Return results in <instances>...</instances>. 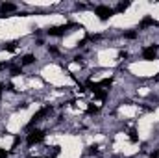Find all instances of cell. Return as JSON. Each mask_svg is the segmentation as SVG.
<instances>
[{
  "mask_svg": "<svg viewBox=\"0 0 159 158\" xmlns=\"http://www.w3.org/2000/svg\"><path fill=\"white\" fill-rule=\"evenodd\" d=\"M94 13L98 15V19H100V21H107V19L113 15V9H111V7H107V6H98V7L94 9Z\"/></svg>",
  "mask_w": 159,
  "mask_h": 158,
  "instance_id": "1",
  "label": "cell"
},
{
  "mask_svg": "<svg viewBox=\"0 0 159 158\" xmlns=\"http://www.w3.org/2000/svg\"><path fill=\"white\" fill-rule=\"evenodd\" d=\"M43 138H44V132H43V130H32V132L28 134L26 141H28V145H35V143H39Z\"/></svg>",
  "mask_w": 159,
  "mask_h": 158,
  "instance_id": "2",
  "label": "cell"
},
{
  "mask_svg": "<svg viewBox=\"0 0 159 158\" xmlns=\"http://www.w3.org/2000/svg\"><path fill=\"white\" fill-rule=\"evenodd\" d=\"M72 26H74L72 22H69V24H63V26H52V28L48 30V34H50V36H63V34H65L67 30H70Z\"/></svg>",
  "mask_w": 159,
  "mask_h": 158,
  "instance_id": "3",
  "label": "cell"
},
{
  "mask_svg": "<svg viewBox=\"0 0 159 158\" xmlns=\"http://www.w3.org/2000/svg\"><path fill=\"white\" fill-rule=\"evenodd\" d=\"M48 112H50V108H48V106H46V108H41L39 112H37V114H35V116H34V117H32V121H30V123H28V128H32V126H34V125H35V123H37V121H41V119L44 117V116H46V114H48Z\"/></svg>",
  "mask_w": 159,
  "mask_h": 158,
  "instance_id": "4",
  "label": "cell"
},
{
  "mask_svg": "<svg viewBox=\"0 0 159 158\" xmlns=\"http://www.w3.org/2000/svg\"><path fill=\"white\" fill-rule=\"evenodd\" d=\"M157 56V48L156 47H146L144 50H143V58L144 60H154Z\"/></svg>",
  "mask_w": 159,
  "mask_h": 158,
  "instance_id": "5",
  "label": "cell"
},
{
  "mask_svg": "<svg viewBox=\"0 0 159 158\" xmlns=\"http://www.w3.org/2000/svg\"><path fill=\"white\" fill-rule=\"evenodd\" d=\"M146 26H157V21H154V19L146 17V19H143V22H141V28H146Z\"/></svg>",
  "mask_w": 159,
  "mask_h": 158,
  "instance_id": "6",
  "label": "cell"
},
{
  "mask_svg": "<svg viewBox=\"0 0 159 158\" xmlns=\"http://www.w3.org/2000/svg\"><path fill=\"white\" fill-rule=\"evenodd\" d=\"M0 9H2V13H9V11H15V4H2L0 6Z\"/></svg>",
  "mask_w": 159,
  "mask_h": 158,
  "instance_id": "7",
  "label": "cell"
},
{
  "mask_svg": "<svg viewBox=\"0 0 159 158\" xmlns=\"http://www.w3.org/2000/svg\"><path fill=\"white\" fill-rule=\"evenodd\" d=\"M85 86H87V89H91L93 93H96V91L100 89V84H94V82H91V80H89V82H87Z\"/></svg>",
  "mask_w": 159,
  "mask_h": 158,
  "instance_id": "8",
  "label": "cell"
},
{
  "mask_svg": "<svg viewBox=\"0 0 159 158\" xmlns=\"http://www.w3.org/2000/svg\"><path fill=\"white\" fill-rule=\"evenodd\" d=\"M94 97H96L98 101H106V99H107V91H104V89H98V91L94 93Z\"/></svg>",
  "mask_w": 159,
  "mask_h": 158,
  "instance_id": "9",
  "label": "cell"
},
{
  "mask_svg": "<svg viewBox=\"0 0 159 158\" xmlns=\"http://www.w3.org/2000/svg\"><path fill=\"white\" fill-rule=\"evenodd\" d=\"M34 60H35V58H34L32 54H26V56L22 58V65H30V63H34Z\"/></svg>",
  "mask_w": 159,
  "mask_h": 158,
  "instance_id": "10",
  "label": "cell"
},
{
  "mask_svg": "<svg viewBox=\"0 0 159 158\" xmlns=\"http://www.w3.org/2000/svg\"><path fill=\"white\" fill-rule=\"evenodd\" d=\"M111 84H113L111 78H104L102 82H100V87H111Z\"/></svg>",
  "mask_w": 159,
  "mask_h": 158,
  "instance_id": "11",
  "label": "cell"
},
{
  "mask_svg": "<svg viewBox=\"0 0 159 158\" xmlns=\"http://www.w3.org/2000/svg\"><path fill=\"white\" fill-rule=\"evenodd\" d=\"M96 112H98V108H96L94 104H89V106H87V114H89V116H93V114H96Z\"/></svg>",
  "mask_w": 159,
  "mask_h": 158,
  "instance_id": "12",
  "label": "cell"
},
{
  "mask_svg": "<svg viewBox=\"0 0 159 158\" xmlns=\"http://www.w3.org/2000/svg\"><path fill=\"white\" fill-rule=\"evenodd\" d=\"M128 7H129V4H124V2H122V4H119V6H117V11H126Z\"/></svg>",
  "mask_w": 159,
  "mask_h": 158,
  "instance_id": "13",
  "label": "cell"
},
{
  "mask_svg": "<svg viewBox=\"0 0 159 158\" xmlns=\"http://www.w3.org/2000/svg\"><path fill=\"white\" fill-rule=\"evenodd\" d=\"M20 73H22V71H20V67H13V69H11V75H13V77H19Z\"/></svg>",
  "mask_w": 159,
  "mask_h": 158,
  "instance_id": "14",
  "label": "cell"
},
{
  "mask_svg": "<svg viewBox=\"0 0 159 158\" xmlns=\"http://www.w3.org/2000/svg\"><path fill=\"white\" fill-rule=\"evenodd\" d=\"M15 47H17V43H9V45H6V50L13 52V50H15Z\"/></svg>",
  "mask_w": 159,
  "mask_h": 158,
  "instance_id": "15",
  "label": "cell"
},
{
  "mask_svg": "<svg viewBox=\"0 0 159 158\" xmlns=\"http://www.w3.org/2000/svg\"><path fill=\"white\" fill-rule=\"evenodd\" d=\"M129 140H131V141H137V136H135V130H129Z\"/></svg>",
  "mask_w": 159,
  "mask_h": 158,
  "instance_id": "16",
  "label": "cell"
},
{
  "mask_svg": "<svg viewBox=\"0 0 159 158\" xmlns=\"http://www.w3.org/2000/svg\"><path fill=\"white\" fill-rule=\"evenodd\" d=\"M7 156H9V155H7L4 149H0V158H7Z\"/></svg>",
  "mask_w": 159,
  "mask_h": 158,
  "instance_id": "17",
  "label": "cell"
},
{
  "mask_svg": "<svg viewBox=\"0 0 159 158\" xmlns=\"http://www.w3.org/2000/svg\"><path fill=\"white\" fill-rule=\"evenodd\" d=\"M126 37H128V39H133V37H135V32H128Z\"/></svg>",
  "mask_w": 159,
  "mask_h": 158,
  "instance_id": "18",
  "label": "cell"
},
{
  "mask_svg": "<svg viewBox=\"0 0 159 158\" xmlns=\"http://www.w3.org/2000/svg\"><path fill=\"white\" fill-rule=\"evenodd\" d=\"M19 141H20V138H19V136H17V138H15V140H13V149H15V147H17V145H19Z\"/></svg>",
  "mask_w": 159,
  "mask_h": 158,
  "instance_id": "19",
  "label": "cell"
},
{
  "mask_svg": "<svg viewBox=\"0 0 159 158\" xmlns=\"http://www.w3.org/2000/svg\"><path fill=\"white\" fill-rule=\"evenodd\" d=\"M159 156V153L157 151H154V153H150V158H157Z\"/></svg>",
  "mask_w": 159,
  "mask_h": 158,
  "instance_id": "20",
  "label": "cell"
},
{
  "mask_svg": "<svg viewBox=\"0 0 159 158\" xmlns=\"http://www.w3.org/2000/svg\"><path fill=\"white\" fill-rule=\"evenodd\" d=\"M0 97H2V84H0Z\"/></svg>",
  "mask_w": 159,
  "mask_h": 158,
  "instance_id": "21",
  "label": "cell"
},
{
  "mask_svg": "<svg viewBox=\"0 0 159 158\" xmlns=\"http://www.w3.org/2000/svg\"><path fill=\"white\" fill-rule=\"evenodd\" d=\"M2 67H4V63H2V62H0V69H2Z\"/></svg>",
  "mask_w": 159,
  "mask_h": 158,
  "instance_id": "22",
  "label": "cell"
}]
</instances>
